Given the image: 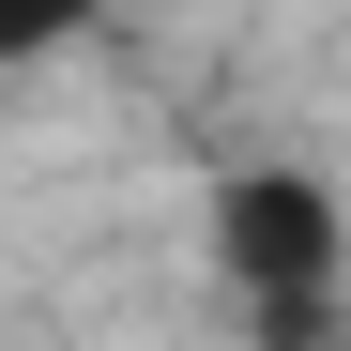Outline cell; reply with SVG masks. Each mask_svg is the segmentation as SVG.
I'll return each mask as SVG.
<instances>
[{"instance_id": "6da1fadb", "label": "cell", "mask_w": 351, "mask_h": 351, "mask_svg": "<svg viewBox=\"0 0 351 351\" xmlns=\"http://www.w3.org/2000/svg\"><path fill=\"white\" fill-rule=\"evenodd\" d=\"M214 245H229V275H260V290H290V275H336V214H321L306 184H245Z\"/></svg>"}]
</instances>
